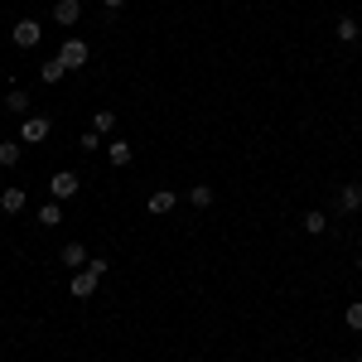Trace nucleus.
<instances>
[{"label":"nucleus","instance_id":"1","mask_svg":"<svg viewBox=\"0 0 362 362\" xmlns=\"http://www.w3.org/2000/svg\"><path fill=\"white\" fill-rule=\"evenodd\" d=\"M78 189H83V179H78L73 169H58L54 179H49V194H54V203H63V198H78Z\"/></svg>","mask_w":362,"mask_h":362},{"label":"nucleus","instance_id":"2","mask_svg":"<svg viewBox=\"0 0 362 362\" xmlns=\"http://www.w3.org/2000/svg\"><path fill=\"white\" fill-rule=\"evenodd\" d=\"M87 58H92V49H87L83 39H63V49H58V63H63L68 73H73V68H83Z\"/></svg>","mask_w":362,"mask_h":362},{"label":"nucleus","instance_id":"3","mask_svg":"<svg viewBox=\"0 0 362 362\" xmlns=\"http://www.w3.org/2000/svg\"><path fill=\"white\" fill-rule=\"evenodd\" d=\"M39 39H44V25L39 20H20L15 25V49H34Z\"/></svg>","mask_w":362,"mask_h":362},{"label":"nucleus","instance_id":"4","mask_svg":"<svg viewBox=\"0 0 362 362\" xmlns=\"http://www.w3.org/2000/svg\"><path fill=\"white\" fill-rule=\"evenodd\" d=\"M58 261H63L68 271H87V261H92V256H87V247H83V242H68V247L58 251Z\"/></svg>","mask_w":362,"mask_h":362},{"label":"nucleus","instance_id":"5","mask_svg":"<svg viewBox=\"0 0 362 362\" xmlns=\"http://www.w3.org/2000/svg\"><path fill=\"white\" fill-rule=\"evenodd\" d=\"M97 280L102 276H92V271H73V285H68L73 300H92V295H97Z\"/></svg>","mask_w":362,"mask_h":362},{"label":"nucleus","instance_id":"6","mask_svg":"<svg viewBox=\"0 0 362 362\" xmlns=\"http://www.w3.org/2000/svg\"><path fill=\"white\" fill-rule=\"evenodd\" d=\"M362 208V184H343L338 189V213H358Z\"/></svg>","mask_w":362,"mask_h":362},{"label":"nucleus","instance_id":"7","mask_svg":"<svg viewBox=\"0 0 362 362\" xmlns=\"http://www.w3.org/2000/svg\"><path fill=\"white\" fill-rule=\"evenodd\" d=\"M44 136H49V116H25L20 140H44Z\"/></svg>","mask_w":362,"mask_h":362},{"label":"nucleus","instance_id":"8","mask_svg":"<svg viewBox=\"0 0 362 362\" xmlns=\"http://www.w3.org/2000/svg\"><path fill=\"white\" fill-rule=\"evenodd\" d=\"M358 34H362V25L353 20V15H338V25H334V39H338V44H353Z\"/></svg>","mask_w":362,"mask_h":362},{"label":"nucleus","instance_id":"9","mask_svg":"<svg viewBox=\"0 0 362 362\" xmlns=\"http://www.w3.org/2000/svg\"><path fill=\"white\" fill-rule=\"evenodd\" d=\"M78 15H83L78 0H54V20L58 25H78Z\"/></svg>","mask_w":362,"mask_h":362},{"label":"nucleus","instance_id":"10","mask_svg":"<svg viewBox=\"0 0 362 362\" xmlns=\"http://www.w3.org/2000/svg\"><path fill=\"white\" fill-rule=\"evenodd\" d=\"M63 78H68V68H63V63H58V58H44V63H39V83H63Z\"/></svg>","mask_w":362,"mask_h":362},{"label":"nucleus","instance_id":"11","mask_svg":"<svg viewBox=\"0 0 362 362\" xmlns=\"http://www.w3.org/2000/svg\"><path fill=\"white\" fill-rule=\"evenodd\" d=\"M174 203H179L174 189H155V194H150V213H155V218H160V213H174Z\"/></svg>","mask_w":362,"mask_h":362},{"label":"nucleus","instance_id":"12","mask_svg":"<svg viewBox=\"0 0 362 362\" xmlns=\"http://www.w3.org/2000/svg\"><path fill=\"white\" fill-rule=\"evenodd\" d=\"M25 189H5V194H0V208H5V213H10V218H15V213H25Z\"/></svg>","mask_w":362,"mask_h":362},{"label":"nucleus","instance_id":"13","mask_svg":"<svg viewBox=\"0 0 362 362\" xmlns=\"http://www.w3.org/2000/svg\"><path fill=\"white\" fill-rule=\"evenodd\" d=\"M107 160H112L116 169H126L131 165V140H112V145H107Z\"/></svg>","mask_w":362,"mask_h":362},{"label":"nucleus","instance_id":"14","mask_svg":"<svg viewBox=\"0 0 362 362\" xmlns=\"http://www.w3.org/2000/svg\"><path fill=\"white\" fill-rule=\"evenodd\" d=\"M300 227H305L309 237H324V227H329V218H324V213H319V208H309L305 218H300Z\"/></svg>","mask_w":362,"mask_h":362},{"label":"nucleus","instance_id":"15","mask_svg":"<svg viewBox=\"0 0 362 362\" xmlns=\"http://www.w3.org/2000/svg\"><path fill=\"white\" fill-rule=\"evenodd\" d=\"M5 107H10L15 116H25V112H29V92H25V87H10V97H5Z\"/></svg>","mask_w":362,"mask_h":362},{"label":"nucleus","instance_id":"16","mask_svg":"<svg viewBox=\"0 0 362 362\" xmlns=\"http://www.w3.org/2000/svg\"><path fill=\"white\" fill-rule=\"evenodd\" d=\"M92 131H97V136H112L116 131V112H97L92 116Z\"/></svg>","mask_w":362,"mask_h":362},{"label":"nucleus","instance_id":"17","mask_svg":"<svg viewBox=\"0 0 362 362\" xmlns=\"http://www.w3.org/2000/svg\"><path fill=\"white\" fill-rule=\"evenodd\" d=\"M189 203H194V208H208V203H213V184H194V189H189Z\"/></svg>","mask_w":362,"mask_h":362},{"label":"nucleus","instance_id":"18","mask_svg":"<svg viewBox=\"0 0 362 362\" xmlns=\"http://www.w3.org/2000/svg\"><path fill=\"white\" fill-rule=\"evenodd\" d=\"M0 165H20V140H0Z\"/></svg>","mask_w":362,"mask_h":362},{"label":"nucleus","instance_id":"19","mask_svg":"<svg viewBox=\"0 0 362 362\" xmlns=\"http://www.w3.org/2000/svg\"><path fill=\"white\" fill-rule=\"evenodd\" d=\"M39 223H44V227H58V223H63V208H58V203H44V208H39Z\"/></svg>","mask_w":362,"mask_h":362},{"label":"nucleus","instance_id":"20","mask_svg":"<svg viewBox=\"0 0 362 362\" xmlns=\"http://www.w3.org/2000/svg\"><path fill=\"white\" fill-rule=\"evenodd\" d=\"M343 319H348V329H358V334H362V300H353V305L343 309Z\"/></svg>","mask_w":362,"mask_h":362},{"label":"nucleus","instance_id":"21","mask_svg":"<svg viewBox=\"0 0 362 362\" xmlns=\"http://www.w3.org/2000/svg\"><path fill=\"white\" fill-rule=\"evenodd\" d=\"M78 145H83L87 155H92V150H97V145H102V136H97V131H83V140H78Z\"/></svg>","mask_w":362,"mask_h":362},{"label":"nucleus","instance_id":"22","mask_svg":"<svg viewBox=\"0 0 362 362\" xmlns=\"http://www.w3.org/2000/svg\"><path fill=\"white\" fill-rule=\"evenodd\" d=\"M102 5H107V10H121V5H126V0H102Z\"/></svg>","mask_w":362,"mask_h":362},{"label":"nucleus","instance_id":"23","mask_svg":"<svg viewBox=\"0 0 362 362\" xmlns=\"http://www.w3.org/2000/svg\"><path fill=\"white\" fill-rule=\"evenodd\" d=\"M0 83H5V68H0Z\"/></svg>","mask_w":362,"mask_h":362},{"label":"nucleus","instance_id":"24","mask_svg":"<svg viewBox=\"0 0 362 362\" xmlns=\"http://www.w3.org/2000/svg\"><path fill=\"white\" fill-rule=\"evenodd\" d=\"M358 271H362V256H358Z\"/></svg>","mask_w":362,"mask_h":362},{"label":"nucleus","instance_id":"25","mask_svg":"<svg viewBox=\"0 0 362 362\" xmlns=\"http://www.w3.org/2000/svg\"><path fill=\"white\" fill-rule=\"evenodd\" d=\"M358 362H362V353H358Z\"/></svg>","mask_w":362,"mask_h":362},{"label":"nucleus","instance_id":"26","mask_svg":"<svg viewBox=\"0 0 362 362\" xmlns=\"http://www.w3.org/2000/svg\"><path fill=\"white\" fill-rule=\"evenodd\" d=\"M358 25H362V20H358Z\"/></svg>","mask_w":362,"mask_h":362},{"label":"nucleus","instance_id":"27","mask_svg":"<svg viewBox=\"0 0 362 362\" xmlns=\"http://www.w3.org/2000/svg\"><path fill=\"white\" fill-rule=\"evenodd\" d=\"M0 362H5V358H0Z\"/></svg>","mask_w":362,"mask_h":362}]
</instances>
